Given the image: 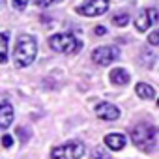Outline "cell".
Segmentation results:
<instances>
[{"instance_id": "cell-1", "label": "cell", "mask_w": 159, "mask_h": 159, "mask_svg": "<svg viewBox=\"0 0 159 159\" xmlns=\"http://www.w3.org/2000/svg\"><path fill=\"white\" fill-rule=\"evenodd\" d=\"M38 54V41L32 34H21L13 51V60L17 67H28Z\"/></svg>"}, {"instance_id": "cell-2", "label": "cell", "mask_w": 159, "mask_h": 159, "mask_svg": "<svg viewBox=\"0 0 159 159\" xmlns=\"http://www.w3.org/2000/svg\"><path fill=\"white\" fill-rule=\"evenodd\" d=\"M133 144L142 152H152L157 144V129L150 124H139L131 131Z\"/></svg>"}, {"instance_id": "cell-3", "label": "cell", "mask_w": 159, "mask_h": 159, "mask_svg": "<svg viewBox=\"0 0 159 159\" xmlns=\"http://www.w3.org/2000/svg\"><path fill=\"white\" fill-rule=\"evenodd\" d=\"M49 47L56 52H62V54H75L81 51V41H79L73 34H52L49 38Z\"/></svg>"}, {"instance_id": "cell-4", "label": "cell", "mask_w": 159, "mask_h": 159, "mask_svg": "<svg viewBox=\"0 0 159 159\" xmlns=\"http://www.w3.org/2000/svg\"><path fill=\"white\" fill-rule=\"evenodd\" d=\"M84 155V144L81 140H69L51 150V159H81Z\"/></svg>"}, {"instance_id": "cell-5", "label": "cell", "mask_w": 159, "mask_h": 159, "mask_svg": "<svg viewBox=\"0 0 159 159\" xmlns=\"http://www.w3.org/2000/svg\"><path fill=\"white\" fill-rule=\"evenodd\" d=\"M109 0H86L84 4L77 6V13H81L84 17H99L109 10Z\"/></svg>"}, {"instance_id": "cell-6", "label": "cell", "mask_w": 159, "mask_h": 159, "mask_svg": "<svg viewBox=\"0 0 159 159\" xmlns=\"http://www.w3.org/2000/svg\"><path fill=\"white\" fill-rule=\"evenodd\" d=\"M118 58V49L112 45H103L92 51V60L99 66H111Z\"/></svg>"}, {"instance_id": "cell-7", "label": "cell", "mask_w": 159, "mask_h": 159, "mask_svg": "<svg viewBox=\"0 0 159 159\" xmlns=\"http://www.w3.org/2000/svg\"><path fill=\"white\" fill-rule=\"evenodd\" d=\"M94 111H96V114H98L101 120H105V122H114V120L120 118V109H118L116 105L109 103V101H101V103H98Z\"/></svg>"}, {"instance_id": "cell-8", "label": "cell", "mask_w": 159, "mask_h": 159, "mask_svg": "<svg viewBox=\"0 0 159 159\" xmlns=\"http://www.w3.org/2000/svg\"><path fill=\"white\" fill-rule=\"evenodd\" d=\"M13 118H15L13 105L10 101H0V127L8 129L13 124Z\"/></svg>"}, {"instance_id": "cell-9", "label": "cell", "mask_w": 159, "mask_h": 159, "mask_svg": "<svg viewBox=\"0 0 159 159\" xmlns=\"http://www.w3.org/2000/svg\"><path fill=\"white\" fill-rule=\"evenodd\" d=\"M125 142H127V139L122 133H109V135H105V144L111 150H122L125 146Z\"/></svg>"}, {"instance_id": "cell-10", "label": "cell", "mask_w": 159, "mask_h": 159, "mask_svg": "<svg viewBox=\"0 0 159 159\" xmlns=\"http://www.w3.org/2000/svg\"><path fill=\"white\" fill-rule=\"evenodd\" d=\"M129 79H131V75H129V71H125L124 67H114V69L111 71V83H112V84L124 86V84L129 83Z\"/></svg>"}, {"instance_id": "cell-11", "label": "cell", "mask_w": 159, "mask_h": 159, "mask_svg": "<svg viewBox=\"0 0 159 159\" xmlns=\"http://www.w3.org/2000/svg\"><path fill=\"white\" fill-rule=\"evenodd\" d=\"M135 92H137V96H139L140 99H146V101L155 98L153 86H150V84H146V83H139V84L135 86Z\"/></svg>"}, {"instance_id": "cell-12", "label": "cell", "mask_w": 159, "mask_h": 159, "mask_svg": "<svg viewBox=\"0 0 159 159\" xmlns=\"http://www.w3.org/2000/svg\"><path fill=\"white\" fill-rule=\"evenodd\" d=\"M8 43H10V34L0 32V64L8 62Z\"/></svg>"}, {"instance_id": "cell-13", "label": "cell", "mask_w": 159, "mask_h": 159, "mask_svg": "<svg viewBox=\"0 0 159 159\" xmlns=\"http://www.w3.org/2000/svg\"><path fill=\"white\" fill-rule=\"evenodd\" d=\"M150 17H148V11L144 10V11H140L139 15H137V19H135V28L139 30V32H146L148 28H150Z\"/></svg>"}, {"instance_id": "cell-14", "label": "cell", "mask_w": 159, "mask_h": 159, "mask_svg": "<svg viewBox=\"0 0 159 159\" xmlns=\"http://www.w3.org/2000/svg\"><path fill=\"white\" fill-rule=\"evenodd\" d=\"M112 23H114L116 26H125V25L129 23V15H127V13H118V15L112 17Z\"/></svg>"}, {"instance_id": "cell-15", "label": "cell", "mask_w": 159, "mask_h": 159, "mask_svg": "<svg viewBox=\"0 0 159 159\" xmlns=\"http://www.w3.org/2000/svg\"><path fill=\"white\" fill-rule=\"evenodd\" d=\"M148 41H150V45H152V47H155V45L159 43V32H157V30H153V32L148 36Z\"/></svg>"}, {"instance_id": "cell-16", "label": "cell", "mask_w": 159, "mask_h": 159, "mask_svg": "<svg viewBox=\"0 0 159 159\" xmlns=\"http://www.w3.org/2000/svg\"><path fill=\"white\" fill-rule=\"evenodd\" d=\"M11 2H13V8H15V10L23 11V10L26 8V4H28V0H11Z\"/></svg>"}, {"instance_id": "cell-17", "label": "cell", "mask_w": 159, "mask_h": 159, "mask_svg": "<svg viewBox=\"0 0 159 159\" xmlns=\"http://www.w3.org/2000/svg\"><path fill=\"white\" fill-rule=\"evenodd\" d=\"M36 2V6H39V8H47V6H51L52 2H62V0H34Z\"/></svg>"}, {"instance_id": "cell-18", "label": "cell", "mask_w": 159, "mask_h": 159, "mask_svg": "<svg viewBox=\"0 0 159 159\" xmlns=\"http://www.w3.org/2000/svg\"><path fill=\"white\" fill-rule=\"evenodd\" d=\"M2 146L4 148H11L13 146V137L11 135H4L2 137Z\"/></svg>"}, {"instance_id": "cell-19", "label": "cell", "mask_w": 159, "mask_h": 159, "mask_svg": "<svg viewBox=\"0 0 159 159\" xmlns=\"http://www.w3.org/2000/svg\"><path fill=\"white\" fill-rule=\"evenodd\" d=\"M148 11V17H150V23L153 25V23H157V10L155 8H150V10H146Z\"/></svg>"}, {"instance_id": "cell-20", "label": "cell", "mask_w": 159, "mask_h": 159, "mask_svg": "<svg viewBox=\"0 0 159 159\" xmlns=\"http://www.w3.org/2000/svg\"><path fill=\"white\" fill-rule=\"evenodd\" d=\"M94 32H96V36H105L107 28H105V26H96V28H94Z\"/></svg>"}, {"instance_id": "cell-21", "label": "cell", "mask_w": 159, "mask_h": 159, "mask_svg": "<svg viewBox=\"0 0 159 159\" xmlns=\"http://www.w3.org/2000/svg\"><path fill=\"white\" fill-rule=\"evenodd\" d=\"M92 159H105V155H103V153H99V152H96Z\"/></svg>"}, {"instance_id": "cell-22", "label": "cell", "mask_w": 159, "mask_h": 159, "mask_svg": "<svg viewBox=\"0 0 159 159\" xmlns=\"http://www.w3.org/2000/svg\"><path fill=\"white\" fill-rule=\"evenodd\" d=\"M2 4H4V0H0V8H2Z\"/></svg>"}]
</instances>
